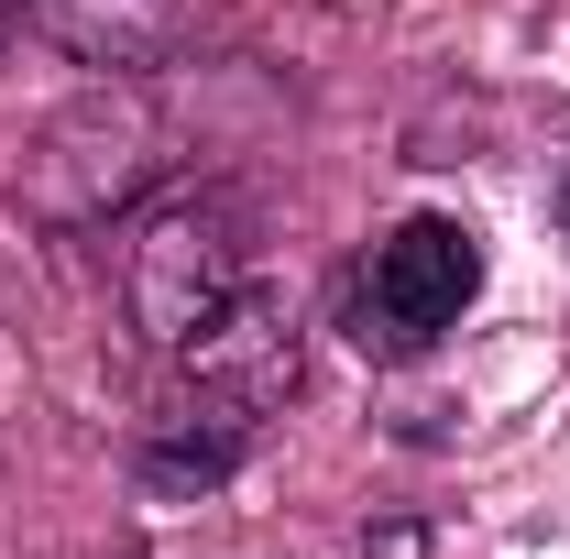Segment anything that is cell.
<instances>
[{
  "label": "cell",
  "instance_id": "3957f363",
  "mask_svg": "<svg viewBox=\"0 0 570 559\" xmlns=\"http://www.w3.org/2000/svg\"><path fill=\"white\" fill-rule=\"evenodd\" d=\"M253 406H230V395H187V406H165V428L142 439V493H209L242 472V450H253Z\"/></svg>",
  "mask_w": 570,
  "mask_h": 559
},
{
  "label": "cell",
  "instance_id": "6da1fadb",
  "mask_svg": "<svg viewBox=\"0 0 570 559\" xmlns=\"http://www.w3.org/2000/svg\"><path fill=\"white\" fill-rule=\"evenodd\" d=\"M242 285H253V219L219 187H176L121 231V307L154 351H187Z\"/></svg>",
  "mask_w": 570,
  "mask_h": 559
},
{
  "label": "cell",
  "instance_id": "5b68a950",
  "mask_svg": "<svg viewBox=\"0 0 570 559\" xmlns=\"http://www.w3.org/2000/svg\"><path fill=\"white\" fill-rule=\"evenodd\" d=\"M373 559H428V527H384V538H373Z\"/></svg>",
  "mask_w": 570,
  "mask_h": 559
},
{
  "label": "cell",
  "instance_id": "8992f818",
  "mask_svg": "<svg viewBox=\"0 0 570 559\" xmlns=\"http://www.w3.org/2000/svg\"><path fill=\"white\" fill-rule=\"evenodd\" d=\"M560 219H570V187H560Z\"/></svg>",
  "mask_w": 570,
  "mask_h": 559
},
{
  "label": "cell",
  "instance_id": "277c9868",
  "mask_svg": "<svg viewBox=\"0 0 570 559\" xmlns=\"http://www.w3.org/2000/svg\"><path fill=\"white\" fill-rule=\"evenodd\" d=\"M45 33L77 45L88 67H132V56H154V33H165V0H45Z\"/></svg>",
  "mask_w": 570,
  "mask_h": 559
},
{
  "label": "cell",
  "instance_id": "7a4b0ae2",
  "mask_svg": "<svg viewBox=\"0 0 570 559\" xmlns=\"http://www.w3.org/2000/svg\"><path fill=\"white\" fill-rule=\"evenodd\" d=\"M472 296H483V242H472L461 219H395V231L362 253L352 296H341V330H352V351H373V362H417Z\"/></svg>",
  "mask_w": 570,
  "mask_h": 559
}]
</instances>
